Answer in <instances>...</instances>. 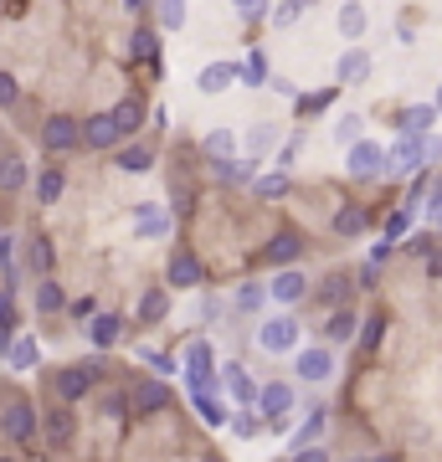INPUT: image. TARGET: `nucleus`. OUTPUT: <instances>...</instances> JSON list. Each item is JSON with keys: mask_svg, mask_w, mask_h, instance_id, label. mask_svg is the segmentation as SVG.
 <instances>
[{"mask_svg": "<svg viewBox=\"0 0 442 462\" xmlns=\"http://www.w3.org/2000/svg\"><path fill=\"white\" fill-rule=\"evenodd\" d=\"M37 359H42V350H37L31 334H21L16 344H11V365H16V370H37Z\"/></svg>", "mask_w": 442, "mask_h": 462, "instance_id": "obj_31", "label": "nucleus"}, {"mask_svg": "<svg viewBox=\"0 0 442 462\" xmlns=\"http://www.w3.org/2000/svg\"><path fill=\"white\" fill-rule=\"evenodd\" d=\"M335 231H339V236H360V231H365V210H360V206L335 210Z\"/></svg>", "mask_w": 442, "mask_h": 462, "instance_id": "obj_32", "label": "nucleus"}, {"mask_svg": "<svg viewBox=\"0 0 442 462\" xmlns=\"http://www.w3.org/2000/svg\"><path fill=\"white\" fill-rule=\"evenodd\" d=\"M371 462H396V458H391V452H380V458H371Z\"/></svg>", "mask_w": 442, "mask_h": 462, "instance_id": "obj_60", "label": "nucleus"}, {"mask_svg": "<svg viewBox=\"0 0 442 462\" xmlns=\"http://www.w3.org/2000/svg\"><path fill=\"white\" fill-rule=\"evenodd\" d=\"M283 190H288V175H263V180H257V195H268V201L283 195Z\"/></svg>", "mask_w": 442, "mask_h": 462, "instance_id": "obj_42", "label": "nucleus"}, {"mask_svg": "<svg viewBox=\"0 0 442 462\" xmlns=\"http://www.w3.org/2000/svg\"><path fill=\"white\" fill-rule=\"evenodd\" d=\"M365 78H371V57H365V52H345V57H339V83H365Z\"/></svg>", "mask_w": 442, "mask_h": 462, "instance_id": "obj_24", "label": "nucleus"}, {"mask_svg": "<svg viewBox=\"0 0 442 462\" xmlns=\"http://www.w3.org/2000/svg\"><path fill=\"white\" fill-rule=\"evenodd\" d=\"M298 252H304V242H298V231H278L273 242L263 247V257H268L273 268H294V262H298Z\"/></svg>", "mask_w": 442, "mask_h": 462, "instance_id": "obj_14", "label": "nucleus"}, {"mask_svg": "<svg viewBox=\"0 0 442 462\" xmlns=\"http://www.w3.org/2000/svg\"><path fill=\"white\" fill-rule=\"evenodd\" d=\"M232 149H237L232 128H216V134H206V154H211V160H232Z\"/></svg>", "mask_w": 442, "mask_h": 462, "instance_id": "obj_34", "label": "nucleus"}, {"mask_svg": "<svg viewBox=\"0 0 442 462\" xmlns=\"http://www.w3.org/2000/svg\"><path fill=\"white\" fill-rule=\"evenodd\" d=\"M26 180H31V169L21 154H0V195H21Z\"/></svg>", "mask_w": 442, "mask_h": 462, "instance_id": "obj_16", "label": "nucleus"}, {"mask_svg": "<svg viewBox=\"0 0 442 462\" xmlns=\"http://www.w3.org/2000/svg\"><path fill=\"white\" fill-rule=\"evenodd\" d=\"M242 78H247V83H263V78H268V62H263V57H247Z\"/></svg>", "mask_w": 442, "mask_h": 462, "instance_id": "obj_47", "label": "nucleus"}, {"mask_svg": "<svg viewBox=\"0 0 442 462\" xmlns=\"http://www.w3.org/2000/svg\"><path fill=\"white\" fill-rule=\"evenodd\" d=\"M42 437H46V447H52V452H67V447H72V441H78V411H72V406H46L42 411Z\"/></svg>", "mask_w": 442, "mask_h": 462, "instance_id": "obj_1", "label": "nucleus"}, {"mask_svg": "<svg viewBox=\"0 0 442 462\" xmlns=\"http://www.w3.org/2000/svg\"><path fill=\"white\" fill-rule=\"evenodd\" d=\"M421 160H427V144H421V134H406L391 154H386V169L391 175H412V169H421Z\"/></svg>", "mask_w": 442, "mask_h": 462, "instance_id": "obj_9", "label": "nucleus"}, {"mask_svg": "<svg viewBox=\"0 0 442 462\" xmlns=\"http://www.w3.org/2000/svg\"><path fill=\"white\" fill-rule=\"evenodd\" d=\"M335 134L345 139V144H355V139H360V119H355V113H345V119L335 124Z\"/></svg>", "mask_w": 442, "mask_h": 462, "instance_id": "obj_43", "label": "nucleus"}, {"mask_svg": "<svg viewBox=\"0 0 442 462\" xmlns=\"http://www.w3.org/2000/svg\"><path fill=\"white\" fill-rule=\"evenodd\" d=\"M11 344H16V334H11V329L0 324V355H11Z\"/></svg>", "mask_w": 442, "mask_h": 462, "instance_id": "obj_57", "label": "nucleus"}, {"mask_svg": "<svg viewBox=\"0 0 442 462\" xmlns=\"http://www.w3.org/2000/svg\"><path fill=\"white\" fill-rule=\"evenodd\" d=\"M294 462H329V452H324L319 441H309V447H298L294 452Z\"/></svg>", "mask_w": 442, "mask_h": 462, "instance_id": "obj_46", "label": "nucleus"}, {"mask_svg": "<svg viewBox=\"0 0 442 462\" xmlns=\"http://www.w3.org/2000/svg\"><path fill=\"white\" fill-rule=\"evenodd\" d=\"M232 432H237V437H253L257 421H253V417H237V421H232Z\"/></svg>", "mask_w": 442, "mask_h": 462, "instance_id": "obj_53", "label": "nucleus"}, {"mask_svg": "<svg viewBox=\"0 0 442 462\" xmlns=\"http://www.w3.org/2000/svg\"><path fill=\"white\" fill-rule=\"evenodd\" d=\"M339 31H345L350 42L365 37V5H360V0H345V5H339Z\"/></svg>", "mask_w": 442, "mask_h": 462, "instance_id": "obj_27", "label": "nucleus"}, {"mask_svg": "<svg viewBox=\"0 0 442 462\" xmlns=\"http://www.w3.org/2000/svg\"><path fill=\"white\" fill-rule=\"evenodd\" d=\"M309 5H314V0H288V5H278V11H273V21L278 26H294L298 11H309Z\"/></svg>", "mask_w": 442, "mask_h": 462, "instance_id": "obj_40", "label": "nucleus"}, {"mask_svg": "<svg viewBox=\"0 0 442 462\" xmlns=\"http://www.w3.org/2000/svg\"><path fill=\"white\" fill-rule=\"evenodd\" d=\"M104 417H113V421L129 417V396H124V391H108V396H104Z\"/></svg>", "mask_w": 442, "mask_h": 462, "instance_id": "obj_41", "label": "nucleus"}, {"mask_svg": "<svg viewBox=\"0 0 442 462\" xmlns=\"http://www.w3.org/2000/svg\"><path fill=\"white\" fill-rule=\"evenodd\" d=\"M324 334L335 339V344H350V339H355V314H350V309H335L329 324H324Z\"/></svg>", "mask_w": 442, "mask_h": 462, "instance_id": "obj_29", "label": "nucleus"}, {"mask_svg": "<svg viewBox=\"0 0 442 462\" xmlns=\"http://www.w3.org/2000/svg\"><path fill=\"white\" fill-rule=\"evenodd\" d=\"M345 293H350L345 277H329V283H324V303H345Z\"/></svg>", "mask_w": 442, "mask_h": 462, "instance_id": "obj_44", "label": "nucleus"}, {"mask_svg": "<svg viewBox=\"0 0 442 462\" xmlns=\"http://www.w3.org/2000/svg\"><path fill=\"white\" fill-rule=\"evenodd\" d=\"M139 236H170V210H160V206H139Z\"/></svg>", "mask_w": 442, "mask_h": 462, "instance_id": "obj_25", "label": "nucleus"}, {"mask_svg": "<svg viewBox=\"0 0 442 462\" xmlns=\"http://www.w3.org/2000/svg\"><path fill=\"white\" fill-rule=\"evenodd\" d=\"M31 273L52 277V242H31Z\"/></svg>", "mask_w": 442, "mask_h": 462, "instance_id": "obj_38", "label": "nucleus"}, {"mask_svg": "<svg viewBox=\"0 0 442 462\" xmlns=\"http://www.w3.org/2000/svg\"><path fill=\"white\" fill-rule=\"evenodd\" d=\"M165 406H170L165 380H139V385L129 391V411H134V417H160Z\"/></svg>", "mask_w": 442, "mask_h": 462, "instance_id": "obj_8", "label": "nucleus"}, {"mask_svg": "<svg viewBox=\"0 0 442 462\" xmlns=\"http://www.w3.org/2000/svg\"><path fill=\"white\" fill-rule=\"evenodd\" d=\"M196 411H201L206 426H227V411H221V400L216 396H196Z\"/></svg>", "mask_w": 442, "mask_h": 462, "instance_id": "obj_37", "label": "nucleus"}, {"mask_svg": "<svg viewBox=\"0 0 442 462\" xmlns=\"http://www.w3.org/2000/svg\"><path fill=\"white\" fill-rule=\"evenodd\" d=\"M406 252H417V257H427V252H432V236H412V242H406Z\"/></svg>", "mask_w": 442, "mask_h": 462, "instance_id": "obj_52", "label": "nucleus"}, {"mask_svg": "<svg viewBox=\"0 0 442 462\" xmlns=\"http://www.w3.org/2000/svg\"><path fill=\"white\" fill-rule=\"evenodd\" d=\"M0 268H11V231L0 227Z\"/></svg>", "mask_w": 442, "mask_h": 462, "instance_id": "obj_55", "label": "nucleus"}, {"mask_svg": "<svg viewBox=\"0 0 442 462\" xmlns=\"http://www.w3.org/2000/svg\"><path fill=\"white\" fill-rule=\"evenodd\" d=\"M432 124H438V103H417V108L401 113V128H406V134H427Z\"/></svg>", "mask_w": 442, "mask_h": 462, "instance_id": "obj_26", "label": "nucleus"}, {"mask_svg": "<svg viewBox=\"0 0 442 462\" xmlns=\"http://www.w3.org/2000/svg\"><path fill=\"white\" fill-rule=\"evenodd\" d=\"M232 78H242V67H232V62H211L206 72H201V93H221V87H232Z\"/></svg>", "mask_w": 442, "mask_h": 462, "instance_id": "obj_23", "label": "nucleus"}, {"mask_svg": "<svg viewBox=\"0 0 442 462\" xmlns=\"http://www.w3.org/2000/svg\"><path fill=\"white\" fill-rule=\"evenodd\" d=\"M216 175H221L227 186H247L257 169H253V160H216Z\"/></svg>", "mask_w": 442, "mask_h": 462, "instance_id": "obj_30", "label": "nucleus"}, {"mask_svg": "<svg viewBox=\"0 0 442 462\" xmlns=\"http://www.w3.org/2000/svg\"><path fill=\"white\" fill-rule=\"evenodd\" d=\"M83 144V124L72 119V113H52L42 124V149L46 154H67V149Z\"/></svg>", "mask_w": 442, "mask_h": 462, "instance_id": "obj_4", "label": "nucleus"}, {"mask_svg": "<svg viewBox=\"0 0 442 462\" xmlns=\"http://www.w3.org/2000/svg\"><path fill=\"white\" fill-rule=\"evenodd\" d=\"M124 139L119 134V124H113V113H93V119H83V144L88 149H113Z\"/></svg>", "mask_w": 442, "mask_h": 462, "instance_id": "obj_11", "label": "nucleus"}, {"mask_svg": "<svg viewBox=\"0 0 442 462\" xmlns=\"http://www.w3.org/2000/svg\"><path fill=\"white\" fill-rule=\"evenodd\" d=\"M165 283H170V288H201V257H196V252H175V257H170Z\"/></svg>", "mask_w": 442, "mask_h": 462, "instance_id": "obj_13", "label": "nucleus"}, {"mask_svg": "<svg viewBox=\"0 0 442 462\" xmlns=\"http://www.w3.org/2000/svg\"><path fill=\"white\" fill-rule=\"evenodd\" d=\"M63 190H67V175L57 165H46L42 175H37V206H57V201H63Z\"/></svg>", "mask_w": 442, "mask_h": 462, "instance_id": "obj_18", "label": "nucleus"}, {"mask_svg": "<svg viewBox=\"0 0 442 462\" xmlns=\"http://www.w3.org/2000/svg\"><path fill=\"white\" fill-rule=\"evenodd\" d=\"M16 103H21V83L11 72H0V108H16Z\"/></svg>", "mask_w": 442, "mask_h": 462, "instance_id": "obj_39", "label": "nucleus"}, {"mask_svg": "<svg viewBox=\"0 0 442 462\" xmlns=\"http://www.w3.org/2000/svg\"><path fill=\"white\" fill-rule=\"evenodd\" d=\"M345 165H350V175H355V180H371V175H380V169H386V149H380V144H365V139H355Z\"/></svg>", "mask_w": 442, "mask_h": 462, "instance_id": "obj_10", "label": "nucleus"}, {"mask_svg": "<svg viewBox=\"0 0 442 462\" xmlns=\"http://www.w3.org/2000/svg\"><path fill=\"white\" fill-rule=\"evenodd\" d=\"M257 344H263L268 355H294L298 350V318H288V314L268 318V324L257 329Z\"/></svg>", "mask_w": 442, "mask_h": 462, "instance_id": "obj_5", "label": "nucleus"}, {"mask_svg": "<svg viewBox=\"0 0 442 462\" xmlns=\"http://www.w3.org/2000/svg\"><path fill=\"white\" fill-rule=\"evenodd\" d=\"M380 329H386V318H371V324H365V350H376V344H380Z\"/></svg>", "mask_w": 442, "mask_h": 462, "instance_id": "obj_48", "label": "nucleus"}, {"mask_svg": "<svg viewBox=\"0 0 442 462\" xmlns=\"http://www.w3.org/2000/svg\"><path fill=\"white\" fill-rule=\"evenodd\" d=\"M129 52H134V57H154V52H160V37H154L149 26H139V31L129 37Z\"/></svg>", "mask_w": 442, "mask_h": 462, "instance_id": "obj_36", "label": "nucleus"}, {"mask_svg": "<svg viewBox=\"0 0 442 462\" xmlns=\"http://www.w3.org/2000/svg\"><path fill=\"white\" fill-rule=\"evenodd\" d=\"M319 426H324V411H314V417L304 421V432H298V447H309V441L319 437Z\"/></svg>", "mask_w": 442, "mask_h": 462, "instance_id": "obj_45", "label": "nucleus"}, {"mask_svg": "<svg viewBox=\"0 0 442 462\" xmlns=\"http://www.w3.org/2000/svg\"><path fill=\"white\" fill-rule=\"evenodd\" d=\"M149 365H154L160 375H170V370H175V359H170V355H154V350H149Z\"/></svg>", "mask_w": 442, "mask_h": 462, "instance_id": "obj_54", "label": "nucleus"}, {"mask_svg": "<svg viewBox=\"0 0 442 462\" xmlns=\"http://www.w3.org/2000/svg\"><path fill=\"white\" fill-rule=\"evenodd\" d=\"M438 113H442V87H438Z\"/></svg>", "mask_w": 442, "mask_h": 462, "instance_id": "obj_61", "label": "nucleus"}, {"mask_svg": "<svg viewBox=\"0 0 442 462\" xmlns=\"http://www.w3.org/2000/svg\"><path fill=\"white\" fill-rule=\"evenodd\" d=\"M37 406H31V400H11V406H5V411H0V432H5V437L11 441H31L37 437Z\"/></svg>", "mask_w": 442, "mask_h": 462, "instance_id": "obj_7", "label": "nucleus"}, {"mask_svg": "<svg viewBox=\"0 0 442 462\" xmlns=\"http://www.w3.org/2000/svg\"><path fill=\"white\" fill-rule=\"evenodd\" d=\"M401 231H406V210H396V216H391V221H386V242H396Z\"/></svg>", "mask_w": 442, "mask_h": 462, "instance_id": "obj_51", "label": "nucleus"}, {"mask_svg": "<svg viewBox=\"0 0 442 462\" xmlns=\"http://www.w3.org/2000/svg\"><path fill=\"white\" fill-rule=\"evenodd\" d=\"M427 273H432V277H442V252H432V262H427Z\"/></svg>", "mask_w": 442, "mask_h": 462, "instance_id": "obj_58", "label": "nucleus"}, {"mask_svg": "<svg viewBox=\"0 0 442 462\" xmlns=\"http://www.w3.org/2000/svg\"><path fill=\"white\" fill-rule=\"evenodd\" d=\"M298 375L304 380H329L335 375V355H329V350H298Z\"/></svg>", "mask_w": 442, "mask_h": 462, "instance_id": "obj_17", "label": "nucleus"}, {"mask_svg": "<svg viewBox=\"0 0 442 462\" xmlns=\"http://www.w3.org/2000/svg\"><path fill=\"white\" fill-rule=\"evenodd\" d=\"M186 375H190V396H211L216 391V355L206 339H196L186 350Z\"/></svg>", "mask_w": 442, "mask_h": 462, "instance_id": "obj_2", "label": "nucleus"}, {"mask_svg": "<svg viewBox=\"0 0 442 462\" xmlns=\"http://www.w3.org/2000/svg\"><path fill=\"white\" fill-rule=\"evenodd\" d=\"M67 309V293L57 277H37V314H63Z\"/></svg>", "mask_w": 442, "mask_h": 462, "instance_id": "obj_20", "label": "nucleus"}, {"mask_svg": "<svg viewBox=\"0 0 442 462\" xmlns=\"http://www.w3.org/2000/svg\"><path fill=\"white\" fill-rule=\"evenodd\" d=\"M149 165H154V149L149 144H124L119 149V169H124V175H145Z\"/></svg>", "mask_w": 442, "mask_h": 462, "instance_id": "obj_22", "label": "nucleus"}, {"mask_svg": "<svg viewBox=\"0 0 442 462\" xmlns=\"http://www.w3.org/2000/svg\"><path fill=\"white\" fill-rule=\"evenodd\" d=\"M221 370H227V391H232L242 406H257V391H263V385H257V380L247 375L242 365H221Z\"/></svg>", "mask_w": 442, "mask_h": 462, "instance_id": "obj_19", "label": "nucleus"}, {"mask_svg": "<svg viewBox=\"0 0 442 462\" xmlns=\"http://www.w3.org/2000/svg\"><path fill=\"white\" fill-rule=\"evenodd\" d=\"M165 314H170V293L165 288H149V293L139 298V318H145V324H160Z\"/></svg>", "mask_w": 442, "mask_h": 462, "instance_id": "obj_28", "label": "nucleus"}, {"mask_svg": "<svg viewBox=\"0 0 442 462\" xmlns=\"http://www.w3.org/2000/svg\"><path fill=\"white\" fill-rule=\"evenodd\" d=\"M124 5H129V11H139V5H149V0H124Z\"/></svg>", "mask_w": 442, "mask_h": 462, "instance_id": "obj_59", "label": "nucleus"}, {"mask_svg": "<svg viewBox=\"0 0 442 462\" xmlns=\"http://www.w3.org/2000/svg\"><path fill=\"white\" fill-rule=\"evenodd\" d=\"M175 210H190V186H175Z\"/></svg>", "mask_w": 442, "mask_h": 462, "instance_id": "obj_56", "label": "nucleus"}, {"mask_svg": "<svg viewBox=\"0 0 442 462\" xmlns=\"http://www.w3.org/2000/svg\"><path fill=\"white\" fill-rule=\"evenodd\" d=\"M257 411L273 421V426H288V417H294V385H283V380H268V385L257 391Z\"/></svg>", "mask_w": 442, "mask_h": 462, "instance_id": "obj_6", "label": "nucleus"}, {"mask_svg": "<svg viewBox=\"0 0 442 462\" xmlns=\"http://www.w3.org/2000/svg\"><path fill=\"white\" fill-rule=\"evenodd\" d=\"M263 298H268L263 283H242V288H237V309H242V314H253V309H263Z\"/></svg>", "mask_w": 442, "mask_h": 462, "instance_id": "obj_35", "label": "nucleus"}, {"mask_svg": "<svg viewBox=\"0 0 442 462\" xmlns=\"http://www.w3.org/2000/svg\"><path fill=\"white\" fill-rule=\"evenodd\" d=\"M104 380V365L98 359H83V365H67V370H57V396L72 406V400H83L93 385Z\"/></svg>", "mask_w": 442, "mask_h": 462, "instance_id": "obj_3", "label": "nucleus"}, {"mask_svg": "<svg viewBox=\"0 0 442 462\" xmlns=\"http://www.w3.org/2000/svg\"><path fill=\"white\" fill-rule=\"evenodd\" d=\"M329 98H335V93H309L298 108H304V113H314V108H329Z\"/></svg>", "mask_w": 442, "mask_h": 462, "instance_id": "obj_50", "label": "nucleus"}, {"mask_svg": "<svg viewBox=\"0 0 442 462\" xmlns=\"http://www.w3.org/2000/svg\"><path fill=\"white\" fill-rule=\"evenodd\" d=\"M0 462H11V458H0Z\"/></svg>", "mask_w": 442, "mask_h": 462, "instance_id": "obj_63", "label": "nucleus"}, {"mask_svg": "<svg viewBox=\"0 0 442 462\" xmlns=\"http://www.w3.org/2000/svg\"><path fill=\"white\" fill-rule=\"evenodd\" d=\"M88 339H93L98 350H113V344L124 339V314H93V324H88Z\"/></svg>", "mask_w": 442, "mask_h": 462, "instance_id": "obj_15", "label": "nucleus"}, {"mask_svg": "<svg viewBox=\"0 0 442 462\" xmlns=\"http://www.w3.org/2000/svg\"><path fill=\"white\" fill-rule=\"evenodd\" d=\"M108 113H113L119 134H139L145 128V103L139 98H119V108H108Z\"/></svg>", "mask_w": 442, "mask_h": 462, "instance_id": "obj_21", "label": "nucleus"}, {"mask_svg": "<svg viewBox=\"0 0 442 462\" xmlns=\"http://www.w3.org/2000/svg\"><path fill=\"white\" fill-rule=\"evenodd\" d=\"M304 293H309V277L298 273V268H283V273L268 283V298H273V303H298Z\"/></svg>", "mask_w": 442, "mask_h": 462, "instance_id": "obj_12", "label": "nucleus"}, {"mask_svg": "<svg viewBox=\"0 0 442 462\" xmlns=\"http://www.w3.org/2000/svg\"><path fill=\"white\" fill-rule=\"evenodd\" d=\"M154 5H160V26H165V31H180V26H186V0H154Z\"/></svg>", "mask_w": 442, "mask_h": 462, "instance_id": "obj_33", "label": "nucleus"}, {"mask_svg": "<svg viewBox=\"0 0 442 462\" xmlns=\"http://www.w3.org/2000/svg\"><path fill=\"white\" fill-rule=\"evenodd\" d=\"M201 462H221V458H201Z\"/></svg>", "mask_w": 442, "mask_h": 462, "instance_id": "obj_62", "label": "nucleus"}, {"mask_svg": "<svg viewBox=\"0 0 442 462\" xmlns=\"http://www.w3.org/2000/svg\"><path fill=\"white\" fill-rule=\"evenodd\" d=\"M237 11H242V16H247V21H257V16H263V11H268V0H237Z\"/></svg>", "mask_w": 442, "mask_h": 462, "instance_id": "obj_49", "label": "nucleus"}]
</instances>
